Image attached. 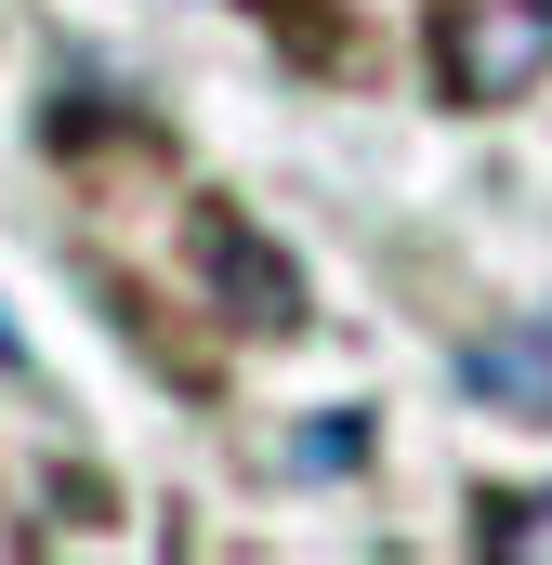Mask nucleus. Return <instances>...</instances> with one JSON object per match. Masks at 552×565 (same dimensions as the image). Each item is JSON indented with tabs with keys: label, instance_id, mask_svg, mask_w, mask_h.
I'll return each mask as SVG.
<instances>
[{
	"label": "nucleus",
	"instance_id": "5",
	"mask_svg": "<svg viewBox=\"0 0 552 565\" xmlns=\"http://www.w3.org/2000/svg\"><path fill=\"white\" fill-rule=\"evenodd\" d=\"M26 369H40V355H26V329L0 316V382H26Z\"/></svg>",
	"mask_w": 552,
	"mask_h": 565
},
{
	"label": "nucleus",
	"instance_id": "3",
	"mask_svg": "<svg viewBox=\"0 0 552 565\" xmlns=\"http://www.w3.org/2000/svg\"><path fill=\"white\" fill-rule=\"evenodd\" d=\"M460 395L500 408V422H552V316L474 329V342H460Z\"/></svg>",
	"mask_w": 552,
	"mask_h": 565
},
{
	"label": "nucleus",
	"instance_id": "4",
	"mask_svg": "<svg viewBox=\"0 0 552 565\" xmlns=\"http://www.w3.org/2000/svg\"><path fill=\"white\" fill-rule=\"evenodd\" d=\"M474 540H487V565H552V487L540 500H487Z\"/></svg>",
	"mask_w": 552,
	"mask_h": 565
},
{
	"label": "nucleus",
	"instance_id": "1",
	"mask_svg": "<svg viewBox=\"0 0 552 565\" xmlns=\"http://www.w3.org/2000/svg\"><path fill=\"white\" fill-rule=\"evenodd\" d=\"M434 79L447 106H527L552 79V0H434Z\"/></svg>",
	"mask_w": 552,
	"mask_h": 565
},
{
	"label": "nucleus",
	"instance_id": "2",
	"mask_svg": "<svg viewBox=\"0 0 552 565\" xmlns=\"http://www.w3.org/2000/svg\"><path fill=\"white\" fill-rule=\"evenodd\" d=\"M198 277L224 289V316H237V329H264V342H289V329H302V277H289V250H276V237H251L224 198H198Z\"/></svg>",
	"mask_w": 552,
	"mask_h": 565
}]
</instances>
